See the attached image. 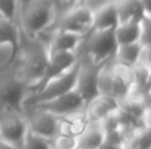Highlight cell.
<instances>
[{
	"label": "cell",
	"mask_w": 151,
	"mask_h": 149,
	"mask_svg": "<svg viewBox=\"0 0 151 149\" xmlns=\"http://www.w3.org/2000/svg\"><path fill=\"white\" fill-rule=\"evenodd\" d=\"M19 0H0V16L15 21Z\"/></svg>",
	"instance_id": "25"
},
{
	"label": "cell",
	"mask_w": 151,
	"mask_h": 149,
	"mask_svg": "<svg viewBox=\"0 0 151 149\" xmlns=\"http://www.w3.org/2000/svg\"><path fill=\"white\" fill-rule=\"evenodd\" d=\"M118 24V15L115 9V3L98 8L93 12V26L94 29H109L114 28Z\"/></svg>",
	"instance_id": "15"
},
{
	"label": "cell",
	"mask_w": 151,
	"mask_h": 149,
	"mask_svg": "<svg viewBox=\"0 0 151 149\" xmlns=\"http://www.w3.org/2000/svg\"><path fill=\"white\" fill-rule=\"evenodd\" d=\"M114 1L115 0H81V4H83L85 7H88L91 12H94V11H97L98 8L110 4V3H114Z\"/></svg>",
	"instance_id": "28"
},
{
	"label": "cell",
	"mask_w": 151,
	"mask_h": 149,
	"mask_svg": "<svg viewBox=\"0 0 151 149\" xmlns=\"http://www.w3.org/2000/svg\"><path fill=\"white\" fill-rule=\"evenodd\" d=\"M141 103L143 104V107L146 111L151 110V90H147V91H145L143 94H142Z\"/></svg>",
	"instance_id": "30"
},
{
	"label": "cell",
	"mask_w": 151,
	"mask_h": 149,
	"mask_svg": "<svg viewBox=\"0 0 151 149\" xmlns=\"http://www.w3.org/2000/svg\"><path fill=\"white\" fill-rule=\"evenodd\" d=\"M0 149H17L15 147V145L9 144L8 141H5V140L0 139Z\"/></svg>",
	"instance_id": "33"
},
{
	"label": "cell",
	"mask_w": 151,
	"mask_h": 149,
	"mask_svg": "<svg viewBox=\"0 0 151 149\" xmlns=\"http://www.w3.org/2000/svg\"><path fill=\"white\" fill-rule=\"evenodd\" d=\"M142 5L143 17H151V0H139Z\"/></svg>",
	"instance_id": "31"
},
{
	"label": "cell",
	"mask_w": 151,
	"mask_h": 149,
	"mask_svg": "<svg viewBox=\"0 0 151 149\" xmlns=\"http://www.w3.org/2000/svg\"><path fill=\"white\" fill-rule=\"evenodd\" d=\"M89 121H90V119H89L85 108L73 111V112L68 114V115L58 118V132L77 137L85 129V127L88 126Z\"/></svg>",
	"instance_id": "12"
},
{
	"label": "cell",
	"mask_w": 151,
	"mask_h": 149,
	"mask_svg": "<svg viewBox=\"0 0 151 149\" xmlns=\"http://www.w3.org/2000/svg\"><path fill=\"white\" fill-rule=\"evenodd\" d=\"M147 90H151V69H150L149 77H147V81H146V91Z\"/></svg>",
	"instance_id": "35"
},
{
	"label": "cell",
	"mask_w": 151,
	"mask_h": 149,
	"mask_svg": "<svg viewBox=\"0 0 151 149\" xmlns=\"http://www.w3.org/2000/svg\"><path fill=\"white\" fill-rule=\"evenodd\" d=\"M36 104L45 108V110L49 111V112H52L53 115L61 118V116L68 115V114L73 112V111L85 108L86 102L73 89L63 95H58V96H55V98H52V99L36 103Z\"/></svg>",
	"instance_id": "9"
},
{
	"label": "cell",
	"mask_w": 151,
	"mask_h": 149,
	"mask_svg": "<svg viewBox=\"0 0 151 149\" xmlns=\"http://www.w3.org/2000/svg\"><path fill=\"white\" fill-rule=\"evenodd\" d=\"M28 91V86L20 77L13 61L0 69V108L13 107L21 110Z\"/></svg>",
	"instance_id": "4"
},
{
	"label": "cell",
	"mask_w": 151,
	"mask_h": 149,
	"mask_svg": "<svg viewBox=\"0 0 151 149\" xmlns=\"http://www.w3.org/2000/svg\"><path fill=\"white\" fill-rule=\"evenodd\" d=\"M20 149H52V144L50 140L28 131L21 143Z\"/></svg>",
	"instance_id": "21"
},
{
	"label": "cell",
	"mask_w": 151,
	"mask_h": 149,
	"mask_svg": "<svg viewBox=\"0 0 151 149\" xmlns=\"http://www.w3.org/2000/svg\"><path fill=\"white\" fill-rule=\"evenodd\" d=\"M52 149H77V137L66 133H56L50 140Z\"/></svg>",
	"instance_id": "22"
},
{
	"label": "cell",
	"mask_w": 151,
	"mask_h": 149,
	"mask_svg": "<svg viewBox=\"0 0 151 149\" xmlns=\"http://www.w3.org/2000/svg\"><path fill=\"white\" fill-rule=\"evenodd\" d=\"M29 132L52 140L58 132V116L37 104L25 106L21 108Z\"/></svg>",
	"instance_id": "5"
},
{
	"label": "cell",
	"mask_w": 151,
	"mask_h": 149,
	"mask_svg": "<svg viewBox=\"0 0 151 149\" xmlns=\"http://www.w3.org/2000/svg\"><path fill=\"white\" fill-rule=\"evenodd\" d=\"M97 149H122V147H117V145H111L107 143H102Z\"/></svg>",
	"instance_id": "34"
},
{
	"label": "cell",
	"mask_w": 151,
	"mask_h": 149,
	"mask_svg": "<svg viewBox=\"0 0 151 149\" xmlns=\"http://www.w3.org/2000/svg\"><path fill=\"white\" fill-rule=\"evenodd\" d=\"M19 36H20V32H19L17 24L13 20L0 16V42H11V44L17 45Z\"/></svg>",
	"instance_id": "20"
},
{
	"label": "cell",
	"mask_w": 151,
	"mask_h": 149,
	"mask_svg": "<svg viewBox=\"0 0 151 149\" xmlns=\"http://www.w3.org/2000/svg\"><path fill=\"white\" fill-rule=\"evenodd\" d=\"M17 45L11 42H0V69L8 66L13 61Z\"/></svg>",
	"instance_id": "23"
},
{
	"label": "cell",
	"mask_w": 151,
	"mask_h": 149,
	"mask_svg": "<svg viewBox=\"0 0 151 149\" xmlns=\"http://www.w3.org/2000/svg\"><path fill=\"white\" fill-rule=\"evenodd\" d=\"M142 45L139 42H131V44H122L117 45L114 57L113 60L122 62L125 65H135L139 60V54H141Z\"/></svg>",
	"instance_id": "17"
},
{
	"label": "cell",
	"mask_w": 151,
	"mask_h": 149,
	"mask_svg": "<svg viewBox=\"0 0 151 149\" xmlns=\"http://www.w3.org/2000/svg\"><path fill=\"white\" fill-rule=\"evenodd\" d=\"M48 60V46L41 37H29L20 33L13 63L29 91H35L44 81Z\"/></svg>",
	"instance_id": "1"
},
{
	"label": "cell",
	"mask_w": 151,
	"mask_h": 149,
	"mask_svg": "<svg viewBox=\"0 0 151 149\" xmlns=\"http://www.w3.org/2000/svg\"><path fill=\"white\" fill-rule=\"evenodd\" d=\"M138 62L151 67V46H142Z\"/></svg>",
	"instance_id": "29"
},
{
	"label": "cell",
	"mask_w": 151,
	"mask_h": 149,
	"mask_svg": "<svg viewBox=\"0 0 151 149\" xmlns=\"http://www.w3.org/2000/svg\"><path fill=\"white\" fill-rule=\"evenodd\" d=\"M28 128L23 111L13 107L0 108V139L20 149Z\"/></svg>",
	"instance_id": "6"
},
{
	"label": "cell",
	"mask_w": 151,
	"mask_h": 149,
	"mask_svg": "<svg viewBox=\"0 0 151 149\" xmlns=\"http://www.w3.org/2000/svg\"><path fill=\"white\" fill-rule=\"evenodd\" d=\"M142 124H143L145 127H147V128L151 129V110L145 112L143 119H142Z\"/></svg>",
	"instance_id": "32"
},
{
	"label": "cell",
	"mask_w": 151,
	"mask_h": 149,
	"mask_svg": "<svg viewBox=\"0 0 151 149\" xmlns=\"http://www.w3.org/2000/svg\"><path fill=\"white\" fill-rule=\"evenodd\" d=\"M139 44L142 46H151V20L142 17L141 20V36Z\"/></svg>",
	"instance_id": "26"
},
{
	"label": "cell",
	"mask_w": 151,
	"mask_h": 149,
	"mask_svg": "<svg viewBox=\"0 0 151 149\" xmlns=\"http://www.w3.org/2000/svg\"><path fill=\"white\" fill-rule=\"evenodd\" d=\"M57 12L55 0H19L15 23L21 34L35 37L52 28Z\"/></svg>",
	"instance_id": "2"
},
{
	"label": "cell",
	"mask_w": 151,
	"mask_h": 149,
	"mask_svg": "<svg viewBox=\"0 0 151 149\" xmlns=\"http://www.w3.org/2000/svg\"><path fill=\"white\" fill-rule=\"evenodd\" d=\"M122 149H151V129L142 126L126 139Z\"/></svg>",
	"instance_id": "18"
},
{
	"label": "cell",
	"mask_w": 151,
	"mask_h": 149,
	"mask_svg": "<svg viewBox=\"0 0 151 149\" xmlns=\"http://www.w3.org/2000/svg\"><path fill=\"white\" fill-rule=\"evenodd\" d=\"M114 3L118 15V23L143 17L142 5L139 0H115Z\"/></svg>",
	"instance_id": "16"
},
{
	"label": "cell",
	"mask_w": 151,
	"mask_h": 149,
	"mask_svg": "<svg viewBox=\"0 0 151 149\" xmlns=\"http://www.w3.org/2000/svg\"><path fill=\"white\" fill-rule=\"evenodd\" d=\"M117 108H118L117 99H114L111 95H102V94H97L85 106V110L89 119L96 121H99L102 118H105L110 112L115 111Z\"/></svg>",
	"instance_id": "11"
},
{
	"label": "cell",
	"mask_w": 151,
	"mask_h": 149,
	"mask_svg": "<svg viewBox=\"0 0 151 149\" xmlns=\"http://www.w3.org/2000/svg\"><path fill=\"white\" fill-rule=\"evenodd\" d=\"M91 26H93V12L80 3L60 11L56 16L52 28L86 34L91 29Z\"/></svg>",
	"instance_id": "7"
},
{
	"label": "cell",
	"mask_w": 151,
	"mask_h": 149,
	"mask_svg": "<svg viewBox=\"0 0 151 149\" xmlns=\"http://www.w3.org/2000/svg\"><path fill=\"white\" fill-rule=\"evenodd\" d=\"M115 49H117V42L114 38V28H91L83 36V40L78 46L77 53H82L90 58L94 63L102 65L114 57Z\"/></svg>",
	"instance_id": "3"
},
{
	"label": "cell",
	"mask_w": 151,
	"mask_h": 149,
	"mask_svg": "<svg viewBox=\"0 0 151 149\" xmlns=\"http://www.w3.org/2000/svg\"><path fill=\"white\" fill-rule=\"evenodd\" d=\"M110 61L102 63L98 69V74H97V91L102 95H110L111 92V84L114 77H113L111 67H110Z\"/></svg>",
	"instance_id": "19"
},
{
	"label": "cell",
	"mask_w": 151,
	"mask_h": 149,
	"mask_svg": "<svg viewBox=\"0 0 151 149\" xmlns=\"http://www.w3.org/2000/svg\"><path fill=\"white\" fill-rule=\"evenodd\" d=\"M119 124H121V120H119V115H118V108L99 120V126H101L104 133L119 128Z\"/></svg>",
	"instance_id": "24"
},
{
	"label": "cell",
	"mask_w": 151,
	"mask_h": 149,
	"mask_svg": "<svg viewBox=\"0 0 151 149\" xmlns=\"http://www.w3.org/2000/svg\"><path fill=\"white\" fill-rule=\"evenodd\" d=\"M123 141H125V139H123L119 128L104 133V143H107V144H111V145H117V147H122Z\"/></svg>",
	"instance_id": "27"
},
{
	"label": "cell",
	"mask_w": 151,
	"mask_h": 149,
	"mask_svg": "<svg viewBox=\"0 0 151 149\" xmlns=\"http://www.w3.org/2000/svg\"><path fill=\"white\" fill-rule=\"evenodd\" d=\"M104 143V131L99 121L90 120L77 136V149H97Z\"/></svg>",
	"instance_id": "13"
},
{
	"label": "cell",
	"mask_w": 151,
	"mask_h": 149,
	"mask_svg": "<svg viewBox=\"0 0 151 149\" xmlns=\"http://www.w3.org/2000/svg\"><path fill=\"white\" fill-rule=\"evenodd\" d=\"M76 63H77V52L74 50H56V52L49 53L47 74H45L44 81L53 75L64 73Z\"/></svg>",
	"instance_id": "10"
},
{
	"label": "cell",
	"mask_w": 151,
	"mask_h": 149,
	"mask_svg": "<svg viewBox=\"0 0 151 149\" xmlns=\"http://www.w3.org/2000/svg\"><path fill=\"white\" fill-rule=\"evenodd\" d=\"M101 65H97L82 53H77V77L74 90L88 103L93 99L97 91V74Z\"/></svg>",
	"instance_id": "8"
},
{
	"label": "cell",
	"mask_w": 151,
	"mask_h": 149,
	"mask_svg": "<svg viewBox=\"0 0 151 149\" xmlns=\"http://www.w3.org/2000/svg\"><path fill=\"white\" fill-rule=\"evenodd\" d=\"M141 20L142 18L127 20V21H123V23H118L114 26V38L117 45L139 42Z\"/></svg>",
	"instance_id": "14"
}]
</instances>
